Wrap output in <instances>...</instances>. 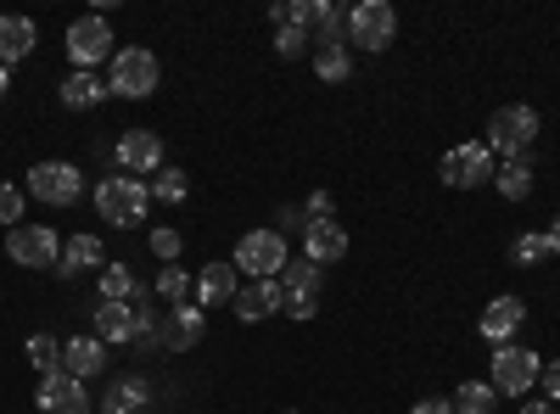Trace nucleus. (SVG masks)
Listing matches in <instances>:
<instances>
[{
  "mask_svg": "<svg viewBox=\"0 0 560 414\" xmlns=\"http://www.w3.org/2000/svg\"><path fill=\"white\" fill-rule=\"evenodd\" d=\"M147 208H152V186L147 179H135V174H113L96 186V213L118 229H135V224H147Z\"/></svg>",
  "mask_w": 560,
  "mask_h": 414,
  "instance_id": "nucleus-1",
  "label": "nucleus"
},
{
  "mask_svg": "<svg viewBox=\"0 0 560 414\" xmlns=\"http://www.w3.org/2000/svg\"><path fill=\"white\" fill-rule=\"evenodd\" d=\"M158 57L147 51V45H124V51H113V73H107V96H124V102H147L158 90Z\"/></svg>",
  "mask_w": 560,
  "mask_h": 414,
  "instance_id": "nucleus-2",
  "label": "nucleus"
},
{
  "mask_svg": "<svg viewBox=\"0 0 560 414\" xmlns=\"http://www.w3.org/2000/svg\"><path fill=\"white\" fill-rule=\"evenodd\" d=\"M538 141V113L533 107H499L488 118V152L504 157V163H522Z\"/></svg>",
  "mask_w": 560,
  "mask_h": 414,
  "instance_id": "nucleus-3",
  "label": "nucleus"
},
{
  "mask_svg": "<svg viewBox=\"0 0 560 414\" xmlns=\"http://www.w3.org/2000/svg\"><path fill=\"white\" fill-rule=\"evenodd\" d=\"M538 353L533 347H522V342H504V347H493V376H488V387L499 392V398H522V392H533L538 387Z\"/></svg>",
  "mask_w": 560,
  "mask_h": 414,
  "instance_id": "nucleus-4",
  "label": "nucleus"
},
{
  "mask_svg": "<svg viewBox=\"0 0 560 414\" xmlns=\"http://www.w3.org/2000/svg\"><path fill=\"white\" fill-rule=\"evenodd\" d=\"M493 152H488V141H465V146H454V152H443V186H454V191H477V186H493Z\"/></svg>",
  "mask_w": 560,
  "mask_h": 414,
  "instance_id": "nucleus-5",
  "label": "nucleus"
},
{
  "mask_svg": "<svg viewBox=\"0 0 560 414\" xmlns=\"http://www.w3.org/2000/svg\"><path fill=\"white\" fill-rule=\"evenodd\" d=\"M287 236L280 229H247V236L236 241V269H247L253 281H275L280 269H287Z\"/></svg>",
  "mask_w": 560,
  "mask_h": 414,
  "instance_id": "nucleus-6",
  "label": "nucleus"
},
{
  "mask_svg": "<svg viewBox=\"0 0 560 414\" xmlns=\"http://www.w3.org/2000/svg\"><path fill=\"white\" fill-rule=\"evenodd\" d=\"M393 34H398V12L387 0H359L348 12V45H359V51H387Z\"/></svg>",
  "mask_w": 560,
  "mask_h": 414,
  "instance_id": "nucleus-7",
  "label": "nucleus"
},
{
  "mask_svg": "<svg viewBox=\"0 0 560 414\" xmlns=\"http://www.w3.org/2000/svg\"><path fill=\"white\" fill-rule=\"evenodd\" d=\"M7 258L18 269H57L62 241H57V229H45V224H18V229H7Z\"/></svg>",
  "mask_w": 560,
  "mask_h": 414,
  "instance_id": "nucleus-8",
  "label": "nucleus"
},
{
  "mask_svg": "<svg viewBox=\"0 0 560 414\" xmlns=\"http://www.w3.org/2000/svg\"><path fill=\"white\" fill-rule=\"evenodd\" d=\"M113 28H107V17L96 12V17H79L73 28H68V57H73V68L79 73H96L107 57H113Z\"/></svg>",
  "mask_w": 560,
  "mask_h": 414,
  "instance_id": "nucleus-9",
  "label": "nucleus"
},
{
  "mask_svg": "<svg viewBox=\"0 0 560 414\" xmlns=\"http://www.w3.org/2000/svg\"><path fill=\"white\" fill-rule=\"evenodd\" d=\"M79 191H84V174L73 163H34L28 168V197H39V202L68 208V202H79Z\"/></svg>",
  "mask_w": 560,
  "mask_h": 414,
  "instance_id": "nucleus-10",
  "label": "nucleus"
},
{
  "mask_svg": "<svg viewBox=\"0 0 560 414\" xmlns=\"http://www.w3.org/2000/svg\"><path fill=\"white\" fill-rule=\"evenodd\" d=\"M163 134H152V129H124V141H118V163H124V174H158L163 168Z\"/></svg>",
  "mask_w": 560,
  "mask_h": 414,
  "instance_id": "nucleus-11",
  "label": "nucleus"
},
{
  "mask_svg": "<svg viewBox=\"0 0 560 414\" xmlns=\"http://www.w3.org/2000/svg\"><path fill=\"white\" fill-rule=\"evenodd\" d=\"M303 252H308L319 269L342 263V258H348V229H342L337 218H308V229H303Z\"/></svg>",
  "mask_w": 560,
  "mask_h": 414,
  "instance_id": "nucleus-12",
  "label": "nucleus"
},
{
  "mask_svg": "<svg viewBox=\"0 0 560 414\" xmlns=\"http://www.w3.org/2000/svg\"><path fill=\"white\" fill-rule=\"evenodd\" d=\"M39 414H90V392L84 381H73L68 370L39 381Z\"/></svg>",
  "mask_w": 560,
  "mask_h": 414,
  "instance_id": "nucleus-13",
  "label": "nucleus"
},
{
  "mask_svg": "<svg viewBox=\"0 0 560 414\" xmlns=\"http://www.w3.org/2000/svg\"><path fill=\"white\" fill-rule=\"evenodd\" d=\"M522 326H527V303H522V297H493V303L482 308V336H488L493 347L516 342Z\"/></svg>",
  "mask_w": 560,
  "mask_h": 414,
  "instance_id": "nucleus-14",
  "label": "nucleus"
},
{
  "mask_svg": "<svg viewBox=\"0 0 560 414\" xmlns=\"http://www.w3.org/2000/svg\"><path fill=\"white\" fill-rule=\"evenodd\" d=\"M280 303H287V292H280V281H253L236 292V319L242 326H258V319L280 314Z\"/></svg>",
  "mask_w": 560,
  "mask_h": 414,
  "instance_id": "nucleus-15",
  "label": "nucleus"
},
{
  "mask_svg": "<svg viewBox=\"0 0 560 414\" xmlns=\"http://www.w3.org/2000/svg\"><path fill=\"white\" fill-rule=\"evenodd\" d=\"M102 364H107V342H102V336H73V342H62V370H68L73 381L102 376Z\"/></svg>",
  "mask_w": 560,
  "mask_h": 414,
  "instance_id": "nucleus-16",
  "label": "nucleus"
},
{
  "mask_svg": "<svg viewBox=\"0 0 560 414\" xmlns=\"http://www.w3.org/2000/svg\"><path fill=\"white\" fill-rule=\"evenodd\" d=\"M57 96H62L68 113H90V107H102L107 84H102V73H79V68H73V73L57 84Z\"/></svg>",
  "mask_w": 560,
  "mask_h": 414,
  "instance_id": "nucleus-17",
  "label": "nucleus"
},
{
  "mask_svg": "<svg viewBox=\"0 0 560 414\" xmlns=\"http://www.w3.org/2000/svg\"><path fill=\"white\" fill-rule=\"evenodd\" d=\"M219 303H236V263H208L197 274V308H219Z\"/></svg>",
  "mask_w": 560,
  "mask_h": 414,
  "instance_id": "nucleus-18",
  "label": "nucleus"
},
{
  "mask_svg": "<svg viewBox=\"0 0 560 414\" xmlns=\"http://www.w3.org/2000/svg\"><path fill=\"white\" fill-rule=\"evenodd\" d=\"M147 403H152L147 381H140V376H118L107 387V398H102V414H147Z\"/></svg>",
  "mask_w": 560,
  "mask_h": 414,
  "instance_id": "nucleus-19",
  "label": "nucleus"
},
{
  "mask_svg": "<svg viewBox=\"0 0 560 414\" xmlns=\"http://www.w3.org/2000/svg\"><path fill=\"white\" fill-rule=\"evenodd\" d=\"M319 286H325V269L308 252L287 258V269H280V292H287V297H319Z\"/></svg>",
  "mask_w": 560,
  "mask_h": 414,
  "instance_id": "nucleus-20",
  "label": "nucleus"
},
{
  "mask_svg": "<svg viewBox=\"0 0 560 414\" xmlns=\"http://www.w3.org/2000/svg\"><path fill=\"white\" fill-rule=\"evenodd\" d=\"M34 39H39V28H34L28 17H0V68L23 62V57L34 51Z\"/></svg>",
  "mask_w": 560,
  "mask_h": 414,
  "instance_id": "nucleus-21",
  "label": "nucleus"
},
{
  "mask_svg": "<svg viewBox=\"0 0 560 414\" xmlns=\"http://www.w3.org/2000/svg\"><path fill=\"white\" fill-rule=\"evenodd\" d=\"M493 186H499L504 202H527V197H533V163H527V157H522V163H499V168H493Z\"/></svg>",
  "mask_w": 560,
  "mask_h": 414,
  "instance_id": "nucleus-22",
  "label": "nucleus"
},
{
  "mask_svg": "<svg viewBox=\"0 0 560 414\" xmlns=\"http://www.w3.org/2000/svg\"><path fill=\"white\" fill-rule=\"evenodd\" d=\"M448 403H454V414H493L499 409V392L488 381H459V392Z\"/></svg>",
  "mask_w": 560,
  "mask_h": 414,
  "instance_id": "nucleus-23",
  "label": "nucleus"
},
{
  "mask_svg": "<svg viewBox=\"0 0 560 414\" xmlns=\"http://www.w3.org/2000/svg\"><path fill=\"white\" fill-rule=\"evenodd\" d=\"M314 73L325 84H342L353 73V57H348V45H314Z\"/></svg>",
  "mask_w": 560,
  "mask_h": 414,
  "instance_id": "nucleus-24",
  "label": "nucleus"
},
{
  "mask_svg": "<svg viewBox=\"0 0 560 414\" xmlns=\"http://www.w3.org/2000/svg\"><path fill=\"white\" fill-rule=\"evenodd\" d=\"M102 263V241L96 236H73V241H62V274H79V269H96Z\"/></svg>",
  "mask_w": 560,
  "mask_h": 414,
  "instance_id": "nucleus-25",
  "label": "nucleus"
},
{
  "mask_svg": "<svg viewBox=\"0 0 560 414\" xmlns=\"http://www.w3.org/2000/svg\"><path fill=\"white\" fill-rule=\"evenodd\" d=\"M185 197H191V179H185L179 168H168V163H163V168L152 174V202H168V208H179Z\"/></svg>",
  "mask_w": 560,
  "mask_h": 414,
  "instance_id": "nucleus-26",
  "label": "nucleus"
},
{
  "mask_svg": "<svg viewBox=\"0 0 560 414\" xmlns=\"http://www.w3.org/2000/svg\"><path fill=\"white\" fill-rule=\"evenodd\" d=\"M269 23L275 28H314V0H275Z\"/></svg>",
  "mask_w": 560,
  "mask_h": 414,
  "instance_id": "nucleus-27",
  "label": "nucleus"
},
{
  "mask_svg": "<svg viewBox=\"0 0 560 414\" xmlns=\"http://www.w3.org/2000/svg\"><path fill=\"white\" fill-rule=\"evenodd\" d=\"M129 297H135L129 263H107V269H102V303H129Z\"/></svg>",
  "mask_w": 560,
  "mask_h": 414,
  "instance_id": "nucleus-28",
  "label": "nucleus"
},
{
  "mask_svg": "<svg viewBox=\"0 0 560 414\" xmlns=\"http://www.w3.org/2000/svg\"><path fill=\"white\" fill-rule=\"evenodd\" d=\"M28 364L39 376H57L62 370V347H57V336H28Z\"/></svg>",
  "mask_w": 560,
  "mask_h": 414,
  "instance_id": "nucleus-29",
  "label": "nucleus"
},
{
  "mask_svg": "<svg viewBox=\"0 0 560 414\" xmlns=\"http://www.w3.org/2000/svg\"><path fill=\"white\" fill-rule=\"evenodd\" d=\"M185 292H191V274L168 263V269L158 274V297H163V303H185Z\"/></svg>",
  "mask_w": 560,
  "mask_h": 414,
  "instance_id": "nucleus-30",
  "label": "nucleus"
},
{
  "mask_svg": "<svg viewBox=\"0 0 560 414\" xmlns=\"http://www.w3.org/2000/svg\"><path fill=\"white\" fill-rule=\"evenodd\" d=\"M510 258H516V263H544V258H549V236H538V229H527V236H516V247H510Z\"/></svg>",
  "mask_w": 560,
  "mask_h": 414,
  "instance_id": "nucleus-31",
  "label": "nucleus"
},
{
  "mask_svg": "<svg viewBox=\"0 0 560 414\" xmlns=\"http://www.w3.org/2000/svg\"><path fill=\"white\" fill-rule=\"evenodd\" d=\"M308 45H314V39H308V28H275V51L287 57V62H298V57L308 51Z\"/></svg>",
  "mask_w": 560,
  "mask_h": 414,
  "instance_id": "nucleus-32",
  "label": "nucleus"
},
{
  "mask_svg": "<svg viewBox=\"0 0 560 414\" xmlns=\"http://www.w3.org/2000/svg\"><path fill=\"white\" fill-rule=\"evenodd\" d=\"M0 224H7V229H18V224H23V191H18V186H7V179H0Z\"/></svg>",
  "mask_w": 560,
  "mask_h": 414,
  "instance_id": "nucleus-33",
  "label": "nucleus"
},
{
  "mask_svg": "<svg viewBox=\"0 0 560 414\" xmlns=\"http://www.w3.org/2000/svg\"><path fill=\"white\" fill-rule=\"evenodd\" d=\"M152 252H158L163 263H174V258H179V229H152Z\"/></svg>",
  "mask_w": 560,
  "mask_h": 414,
  "instance_id": "nucleus-34",
  "label": "nucleus"
},
{
  "mask_svg": "<svg viewBox=\"0 0 560 414\" xmlns=\"http://www.w3.org/2000/svg\"><path fill=\"white\" fill-rule=\"evenodd\" d=\"M280 314H287V319H314L319 314V297H287V303H280Z\"/></svg>",
  "mask_w": 560,
  "mask_h": 414,
  "instance_id": "nucleus-35",
  "label": "nucleus"
},
{
  "mask_svg": "<svg viewBox=\"0 0 560 414\" xmlns=\"http://www.w3.org/2000/svg\"><path fill=\"white\" fill-rule=\"evenodd\" d=\"M538 381H544V398H549V403H560V358H549V364H544Z\"/></svg>",
  "mask_w": 560,
  "mask_h": 414,
  "instance_id": "nucleus-36",
  "label": "nucleus"
},
{
  "mask_svg": "<svg viewBox=\"0 0 560 414\" xmlns=\"http://www.w3.org/2000/svg\"><path fill=\"white\" fill-rule=\"evenodd\" d=\"M303 213H308V218H331V213H337V202H331V191H314V197L303 202Z\"/></svg>",
  "mask_w": 560,
  "mask_h": 414,
  "instance_id": "nucleus-37",
  "label": "nucleus"
},
{
  "mask_svg": "<svg viewBox=\"0 0 560 414\" xmlns=\"http://www.w3.org/2000/svg\"><path fill=\"white\" fill-rule=\"evenodd\" d=\"M275 224H280V236H287V229H308V213H303V208H280Z\"/></svg>",
  "mask_w": 560,
  "mask_h": 414,
  "instance_id": "nucleus-38",
  "label": "nucleus"
},
{
  "mask_svg": "<svg viewBox=\"0 0 560 414\" xmlns=\"http://www.w3.org/2000/svg\"><path fill=\"white\" fill-rule=\"evenodd\" d=\"M415 414H454V403H448V398H420Z\"/></svg>",
  "mask_w": 560,
  "mask_h": 414,
  "instance_id": "nucleus-39",
  "label": "nucleus"
},
{
  "mask_svg": "<svg viewBox=\"0 0 560 414\" xmlns=\"http://www.w3.org/2000/svg\"><path fill=\"white\" fill-rule=\"evenodd\" d=\"M522 414H555V409H549V398H538V403H527Z\"/></svg>",
  "mask_w": 560,
  "mask_h": 414,
  "instance_id": "nucleus-40",
  "label": "nucleus"
},
{
  "mask_svg": "<svg viewBox=\"0 0 560 414\" xmlns=\"http://www.w3.org/2000/svg\"><path fill=\"white\" fill-rule=\"evenodd\" d=\"M549 252H560V218L549 224Z\"/></svg>",
  "mask_w": 560,
  "mask_h": 414,
  "instance_id": "nucleus-41",
  "label": "nucleus"
},
{
  "mask_svg": "<svg viewBox=\"0 0 560 414\" xmlns=\"http://www.w3.org/2000/svg\"><path fill=\"white\" fill-rule=\"evenodd\" d=\"M7 90H12V68H0V96H7Z\"/></svg>",
  "mask_w": 560,
  "mask_h": 414,
  "instance_id": "nucleus-42",
  "label": "nucleus"
},
{
  "mask_svg": "<svg viewBox=\"0 0 560 414\" xmlns=\"http://www.w3.org/2000/svg\"><path fill=\"white\" fill-rule=\"evenodd\" d=\"M280 414H298V409H280Z\"/></svg>",
  "mask_w": 560,
  "mask_h": 414,
  "instance_id": "nucleus-43",
  "label": "nucleus"
}]
</instances>
